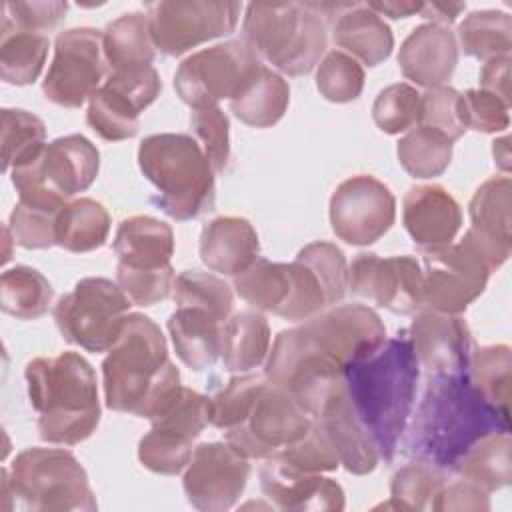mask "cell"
Instances as JSON below:
<instances>
[{
  "label": "cell",
  "mask_w": 512,
  "mask_h": 512,
  "mask_svg": "<svg viewBox=\"0 0 512 512\" xmlns=\"http://www.w3.org/2000/svg\"><path fill=\"white\" fill-rule=\"evenodd\" d=\"M510 430V412L496 408L470 374L430 376L400 440L402 454L456 472L462 456L482 438Z\"/></svg>",
  "instance_id": "6da1fadb"
},
{
  "label": "cell",
  "mask_w": 512,
  "mask_h": 512,
  "mask_svg": "<svg viewBox=\"0 0 512 512\" xmlns=\"http://www.w3.org/2000/svg\"><path fill=\"white\" fill-rule=\"evenodd\" d=\"M342 376L358 422L374 444L378 458L390 464L414 410L420 378V364L408 332L402 330L372 352L348 362Z\"/></svg>",
  "instance_id": "7a4b0ae2"
},
{
  "label": "cell",
  "mask_w": 512,
  "mask_h": 512,
  "mask_svg": "<svg viewBox=\"0 0 512 512\" xmlns=\"http://www.w3.org/2000/svg\"><path fill=\"white\" fill-rule=\"evenodd\" d=\"M102 380L106 408L146 420L182 388L160 326L140 312L126 316L118 340L102 362Z\"/></svg>",
  "instance_id": "3957f363"
},
{
  "label": "cell",
  "mask_w": 512,
  "mask_h": 512,
  "mask_svg": "<svg viewBox=\"0 0 512 512\" xmlns=\"http://www.w3.org/2000/svg\"><path fill=\"white\" fill-rule=\"evenodd\" d=\"M28 398L38 412V436L48 444L76 446L100 424L98 382L78 352L34 358L26 364Z\"/></svg>",
  "instance_id": "277c9868"
},
{
  "label": "cell",
  "mask_w": 512,
  "mask_h": 512,
  "mask_svg": "<svg viewBox=\"0 0 512 512\" xmlns=\"http://www.w3.org/2000/svg\"><path fill=\"white\" fill-rule=\"evenodd\" d=\"M352 2H252L246 6L242 36L250 50L288 76H302L320 64L328 26Z\"/></svg>",
  "instance_id": "5b68a950"
},
{
  "label": "cell",
  "mask_w": 512,
  "mask_h": 512,
  "mask_svg": "<svg viewBox=\"0 0 512 512\" xmlns=\"http://www.w3.org/2000/svg\"><path fill=\"white\" fill-rule=\"evenodd\" d=\"M138 166L158 190L152 204L166 216L186 222L214 208L216 172L192 134L146 136L138 146Z\"/></svg>",
  "instance_id": "8992f818"
},
{
  "label": "cell",
  "mask_w": 512,
  "mask_h": 512,
  "mask_svg": "<svg viewBox=\"0 0 512 512\" xmlns=\"http://www.w3.org/2000/svg\"><path fill=\"white\" fill-rule=\"evenodd\" d=\"M94 512L96 496L78 458L64 448H26L2 470V510Z\"/></svg>",
  "instance_id": "52a82bcc"
},
{
  "label": "cell",
  "mask_w": 512,
  "mask_h": 512,
  "mask_svg": "<svg viewBox=\"0 0 512 512\" xmlns=\"http://www.w3.org/2000/svg\"><path fill=\"white\" fill-rule=\"evenodd\" d=\"M232 284L236 294L258 312L292 322H304L330 306L318 276L298 258L290 264L256 258L234 276Z\"/></svg>",
  "instance_id": "ba28073f"
},
{
  "label": "cell",
  "mask_w": 512,
  "mask_h": 512,
  "mask_svg": "<svg viewBox=\"0 0 512 512\" xmlns=\"http://www.w3.org/2000/svg\"><path fill=\"white\" fill-rule=\"evenodd\" d=\"M342 372L344 368L320 352L300 326L278 332L264 364V376L286 390L310 418L342 392Z\"/></svg>",
  "instance_id": "9c48e42d"
},
{
  "label": "cell",
  "mask_w": 512,
  "mask_h": 512,
  "mask_svg": "<svg viewBox=\"0 0 512 512\" xmlns=\"http://www.w3.org/2000/svg\"><path fill=\"white\" fill-rule=\"evenodd\" d=\"M130 306L118 282L90 276L58 298L54 322L68 344L94 354L108 352L124 328Z\"/></svg>",
  "instance_id": "30bf717a"
},
{
  "label": "cell",
  "mask_w": 512,
  "mask_h": 512,
  "mask_svg": "<svg viewBox=\"0 0 512 512\" xmlns=\"http://www.w3.org/2000/svg\"><path fill=\"white\" fill-rule=\"evenodd\" d=\"M208 398L182 386L150 420L152 428L138 442V460L146 470L162 476H176L186 470L194 440L210 424Z\"/></svg>",
  "instance_id": "8fae6325"
},
{
  "label": "cell",
  "mask_w": 512,
  "mask_h": 512,
  "mask_svg": "<svg viewBox=\"0 0 512 512\" xmlns=\"http://www.w3.org/2000/svg\"><path fill=\"white\" fill-rule=\"evenodd\" d=\"M260 64L244 40L220 42L180 62L174 90L192 110L218 106L224 98L232 100Z\"/></svg>",
  "instance_id": "7c38bea8"
},
{
  "label": "cell",
  "mask_w": 512,
  "mask_h": 512,
  "mask_svg": "<svg viewBox=\"0 0 512 512\" xmlns=\"http://www.w3.org/2000/svg\"><path fill=\"white\" fill-rule=\"evenodd\" d=\"M312 426L310 414L270 380L260 388L240 424L224 430L226 442L246 458L266 460L298 442Z\"/></svg>",
  "instance_id": "4fadbf2b"
},
{
  "label": "cell",
  "mask_w": 512,
  "mask_h": 512,
  "mask_svg": "<svg viewBox=\"0 0 512 512\" xmlns=\"http://www.w3.org/2000/svg\"><path fill=\"white\" fill-rule=\"evenodd\" d=\"M242 6L216 0H162L146 6L154 48L180 56L208 40L234 32Z\"/></svg>",
  "instance_id": "5bb4252c"
},
{
  "label": "cell",
  "mask_w": 512,
  "mask_h": 512,
  "mask_svg": "<svg viewBox=\"0 0 512 512\" xmlns=\"http://www.w3.org/2000/svg\"><path fill=\"white\" fill-rule=\"evenodd\" d=\"M422 308L462 314L486 290L492 274L486 260L466 242L422 248Z\"/></svg>",
  "instance_id": "9a60e30c"
},
{
  "label": "cell",
  "mask_w": 512,
  "mask_h": 512,
  "mask_svg": "<svg viewBox=\"0 0 512 512\" xmlns=\"http://www.w3.org/2000/svg\"><path fill=\"white\" fill-rule=\"evenodd\" d=\"M162 82L152 64L114 70L88 100L86 122L106 142L134 138L140 114L158 98Z\"/></svg>",
  "instance_id": "2e32d148"
},
{
  "label": "cell",
  "mask_w": 512,
  "mask_h": 512,
  "mask_svg": "<svg viewBox=\"0 0 512 512\" xmlns=\"http://www.w3.org/2000/svg\"><path fill=\"white\" fill-rule=\"evenodd\" d=\"M106 72L102 32L96 28H70L56 36L54 58L42 82L48 102L62 108H80L100 88Z\"/></svg>",
  "instance_id": "e0dca14e"
},
{
  "label": "cell",
  "mask_w": 512,
  "mask_h": 512,
  "mask_svg": "<svg viewBox=\"0 0 512 512\" xmlns=\"http://www.w3.org/2000/svg\"><path fill=\"white\" fill-rule=\"evenodd\" d=\"M328 214L340 240L350 246H370L392 228L396 198L378 178L356 174L336 186Z\"/></svg>",
  "instance_id": "ac0fdd59"
},
{
  "label": "cell",
  "mask_w": 512,
  "mask_h": 512,
  "mask_svg": "<svg viewBox=\"0 0 512 512\" xmlns=\"http://www.w3.org/2000/svg\"><path fill=\"white\" fill-rule=\"evenodd\" d=\"M348 290L352 296L394 314L410 316L422 310V266L410 254L380 258L372 252H360L348 266Z\"/></svg>",
  "instance_id": "d6986e66"
},
{
  "label": "cell",
  "mask_w": 512,
  "mask_h": 512,
  "mask_svg": "<svg viewBox=\"0 0 512 512\" xmlns=\"http://www.w3.org/2000/svg\"><path fill=\"white\" fill-rule=\"evenodd\" d=\"M250 478V458L228 442H204L192 452L182 476L188 502L204 512L230 510Z\"/></svg>",
  "instance_id": "ffe728a7"
},
{
  "label": "cell",
  "mask_w": 512,
  "mask_h": 512,
  "mask_svg": "<svg viewBox=\"0 0 512 512\" xmlns=\"http://www.w3.org/2000/svg\"><path fill=\"white\" fill-rule=\"evenodd\" d=\"M98 170V148L82 134H68L46 144L30 164L10 170V180L16 190L38 184L70 200L92 186Z\"/></svg>",
  "instance_id": "44dd1931"
},
{
  "label": "cell",
  "mask_w": 512,
  "mask_h": 512,
  "mask_svg": "<svg viewBox=\"0 0 512 512\" xmlns=\"http://www.w3.org/2000/svg\"><path fill=\"white\" fill-rule=\"evenodd\" d=\"M298 326L320 352L342 368L386 340L380 316L364 304H334Z\"/></svg>",
  "instance_id": "7402d4cb"
},
{
  "label": "cell",
  "mask_w": 512,
  "mask_h": 512,
  "mask_svg": "<svg viewBox=\"0 0 512 512\" xmlns=\"http://www.w3.org/2000/svg\"><path fill=\"white\" fill-rule=\"evenodd\" d=\"M406 332L420 368L430 376L468 372L476 344L460 314L422 308Z\"/></svg>",
  "instance_id": "603a6c76"
},
{
  "label": "cell",
  "mask_w": 512,
  "mask_h": 512,
  "mask_svg": "<svg viewBox=\"0 0 512 512\" xmlns=\"http://www.w3.org/2000/svg\"><path fill=\"white\" fill-rule=\"evenodd\" d=\"M512 182L508 176H492L474 192L468 214L472 226L464 238L496 272L512 254Z\"/></svg>",
  "instance_id": "cb8c5ba5"
},
{
  "label": "cell",
  "mask_w": 512,
  "mask_h": 512,
  "mask_svg": "<svg viewBox=\"0 0 512 512\" xmlns=\"http://www.w3.org/2000/svg\"><path fill=\"white\" fill-rule=\"evenodd\" d=\"M458 64V42L454 32L442 24L416 26L398 50V66L404 78L418 86H444Z\"/></svg>",
  "instance_id": "d4e9b609"
},
{
  "label": "cell",
  "mask_w": 512,
  "mask_h": 512,
  "mask_svg": "<svg viewBox=\"0 0 512 512\" xmlns=\"http://www.w3.org/2000/svg\"><path fill=\"white\" fill-rule=\"evenodd\" d=\"M402 222L420 250L434 248L456 238L462 226V210L444 186L420 184L404 196Z\"/></svg>",
  "instance_id": "484cf974"
},
{
  "label": "cell",
  "mask_w": 512,
  "mask_h": 512,
  "mask_svg": "<svg viewBox=\"0 0 512 512\" xmlns=\"http://www.w3.org/2000/svg\"><path fill=\"white\" fill-rule=\"evenodd\" d=\"M198 252L206 268L234 278L260 258L258 232L246 218L218 216L202 228Z\"/></svg>",
  "instance_id": "4316f807"
},
{
  "label": "cell",
  "mask_w": 512,
  "mask_h": 512,
  "mask_svg": "<svg viewBox=\"0 0 512 512\" xmlns=\"http://www.w3.org/2000/svg\"><path fill=\"white\" fill-rule=\"evenodd\" d=\"M260 486L278 510H344L342 486L322 474L284 472L268 460L260 468Z\"/></svg>",
  "instance_id": "83f0119b"
},
{
  "label": "cell",
  "mask_w": 512,
  "mask_h": 512,
  "mask_svg": "<svg viewBox=\"0 0 512 512\" xmlns=\"http://www.w3.org/2000/svg\"><path fill=\"white\" fill-rule=\"evenodd\" d=\"M312 422L324 432L332 448L340 458V466H344L350 474L364 476L370 474L378 464V452L358 422L346 390L338 392Z\"/></svg>",
  "instance_id": "f1b7e54d"
},
{
  "label": "cell",
  "mask_w": 512,
  "mask_h": 512,
  "mask_svg": "<svg viewBox=\"0 0 512 512\" xmlns=\"http://www.w3.org/2000/svg\"><path fill=\"white\" fill-rule=\"evenodd\" d=\"M118 264L132 270H160L170 266L174 254V232L170 224L138 214L118 224L114 242Z\"/></svg>",
  "instance_id": "f546056e"
},
{
  "label": "cell",
  "mask_w": 512,
  "mask_h": 512,
  "mask_svg": "<svg viewBox=\"0 0 512 512\" xmlns=\"http://www.w3.org/2000/svg\"><path fill=\"white\" fill-rule=\"evenodd\" d=\"M222 320L198 306H176L168 318V332L176 356L194 372L214 366L220 356Z\"/></svg>",
  "instance_id": "4dcf8cb0"
},
{
  "label": "cell",
  "mask_w": 512,
  "mask_h": 512,
  "mask_svg": "<svg viewBox=\"0 0 512 512\" xmlns=\"http://www.w3.org/2000/svg\"><path fill=\"white\" fill-rule=\"evenodd\" d=\"M332 40L366 66L382 64L394 48L390 26L368 4L352 2L334 22Z\"/></svg>",
  "instance_id": "1f68e13d"
},
{
  "label": "cell",
  "mask_w": 512,
  "mask_h": 512,
  "mask_svg": "<svg viewBox=\"0 0 512 512\" xmlns=\"http://www.w3.org/2000/svg\"><path fill=\"white\" fill-rule=\"evenodd\" d=\"M290 86L276 70L260 64L230 100V112L252 128H270L286 114Z\"/></svg>",
  "instance_id": "d6a6232c"
},
{
  "label": "cell",
  "mask_w": 512,
  "mask_h": 512,
  "mask_svg": "<svg viewBox=\"0 0 512 512\" xmlns=\"http://www.w3.org/2000/svg\"><path fill=\"white\" fill-rule=\"evenodd\" d=\"M66 202L70 200H64L48 190L20 192L6 224L14 244L26 250H44L56 246V218Z\"/></svg>",
  "instance_id": "836d02e7"
},
{
  "label": "cell",
  "mask_w": 512,
  "mask_h": 512,
  "mask_svg": "<svg viewBox=\"0 0 512 512\" xmlns=\"http://www.w3.org/2000/svg\"><path fill=\"white\" fill-rule=\"evenodd\" d=\"M270 326L258 310H242L222 324L220 356L228 372H250L270 352Z\"/></svg>",
  "instance_id": "e575fe53"
},
{
  "label": "cell",
  "mask_w": 512,
  "mask_h": 512,
  "mask_svg": "<svg viewBox=\"0 0 512 512\" xmlns=\"http://www.w3.org/2000/svg\"><path fill=\"white\" fill-rule=\"evenodd\" d=\"M110 234V214L94 198L66 202L56 218V246L82 254L102 248Z\"/></svg>",
  "instance_id": "d590c367"
},
{
  "label": "cell",
  "mask_w": 512,
  "mask_h": 512,
  "mask_svg": "<svg viewBox=\"0 0 512 512\" xmlns=\"http://www.w3.org/2000/svg\"><path fill=\"white\" fill-rule=\"evenodd\" d=\"M102 46L112 72L152 64L156 48L146 12H128L112 20L102 32Z\"/></svg>",
  "instance_id": "8d00e7d4"
},
{
  "label": "cell",
  "mask_w": 512,
  "mask_h": 512,
  "mask_svg": "<svg viewBox=\"0 0 512 512\" xmlns=\"http://www.w3.org/2000/svg\"><path fill=\"white\" fill-rule=\"evenodd\" d=\"M510 448V430L488 434L462 456L456 474L492 494L512 480Z\"/></svg>",
  "instance_id": "74e56055"
},
{
  "label": "cell",
  "mask_w": 512,
  "mask_h": 512,
  "mask_svg": "<svg viewBox=\"0 0 512 512\" xmlns=\"http://www.w3.org/2000/svg\"><path fill=\"white\" fill-rule=\"evenodd\" d=\"M52 298V284L36 268L18 264L2 272L0 308L4 314L18 320H36L48 312Z\"/></svg>",
  "instance_id": "f35d334b"
},
{
  "label": "cell",
  "mask_w": 512,
  "mask_h": 512,
  "mask_svg": "<svg viewBox=\"0 0 512 512\" xmlns=\"http://www.w3.org/2000/svg\"><path fill=\"white\" fill-rule=\"evenodd\" d=\"M456 36L464 54L476 60L510 56L512 18L500 10H476L458 24Z\"/></svg>",
  "instance_id": "ab89813d"
},
{
  "label": "cell",
  "mask_w": 512,
  "mask_h": 512,
  "mask_svg": "<svg viewBox=\"0 0 512 512\" xmlns=\"http://www.w3.org/2000/svg\"><path fill=\"white\" fill-rule=\"evenodd\" d=\"M48 48L46 34L0 30V78L12 86L32 84L44 68Z\"/></svg>",
  "instance_id": "60d3db41"
},
{
  "label": "cell",
  "mask_w": 512,
  "mask_h": 512,
  "mask_svg": "<svg viewBox=\"0 0 512 512\" xmlns=\"http://www.w3.org/2000/svg\"><path fill=\"white\" fill-rule=\"evenodd\" d=\"M454 142L442 132L430 126H414L406 136L400 138L396 146V156L400 166L414 178H436L442 176L450 166Z\"/></svg>",
  "instance_id": "b9f144b4"
},
{
  "label": "cell",
  "mask_w": 512,
  "mask_h": 512,
  "mask_svg": "<svg viewBox=\"0 0 512 512\" xmlns=\"http://www.w3.org/2000/svg\"><path fill=\"white\" fill-rule=\"evenodd\" d=\"M46 146L44 122L28 110H2V170L10 172L36 160Z\"/></svg>",
  "instance_id": "7bdbcfd3"
},
{
  "label": "cell",
  "mask_w": 512,
  "mask_h": 512,
  "mask_svg": "<svg viewBox=\"0 0 512 512\" xmlns=\"http://www.w3.org/2000/svg\"><path fill=\"white\" fill-rule=\"evenodd\" d=\"M446 484V472L426 460H412L400 466L390 482V500L378 508L424 510L430 508L438 490Z\"/></svg>",
  "instance_id": "ee69618b"
},
{
  "label": "cell",
  "mask_w": 512,
  "mask_h": 512,
  "mask_svg": "<svg viewBox=\"0 0 512 512\" xmlns=\"http://www.w3.org/2000/svg\"><path fill=\"white\" fill-rule=\"evenodd\" d=\"M472 384L496 408L510 412L512 352L506 344H490L474 348L468 368Z\"/></svg>",
  "instance_id": "f6af8a7d"
},
{
  "label": "cell",
  "mask_w": 512,
  "mask_h": 512,
  "mask_svg": "<svg viewBox=\"0 0 512 512\" xmlns=\"http://www.w3.org/2000/svg\"><path fill=\"white\" fill-rule=\"evenodd\" d=\"M176 306H198L226 322L232 312V288L216 274L200 270H184L174 280Z\"/></svg>",
  "instance_id": "bcb514c9"
},
{
  "label": "cell",
  "mask_w": 512,
  "mask_h": 512,
  "mask_svg": "<svg viewBox=\"0 0 512 512\" xmlns=\"http://www.w3.org/2000/svg\"><path fill=\"white\" fill-rule=\"evenodd\" d=\"M316 88L328 102H352L362 94L364 68L350 54L342 50H332L318 64Z\"/></svg>",
  "instance_id": "7dc6e473"
},
{
  "label": "cell",
  "mask_w": 512,
  "mask_h": 512,
  "mask_svg": "<svg viewBox=\"0 0 512 512\" xmlns=\"http://www.w3.org/2000/svg\"><path fill=\"white\" fill-rule=\"evenodd\" d=\"M372 118L384 134H400L418 126L420 92L406 82L386 86L372 104Z\"/></svg>",
  "instance_id": "c3c4849f"
},
{
  "label": "cell",
  "mask_w": 512,
  "mask_h": 512,
  "mask_svg": "<svg viewBox=\"0 0 512 512\" xmlns=\"http://www.w3.org/2000/svg\"><path fill=\"white\" fill-rule=\"evenodd\" d=\"M266 382L268 378L258 374L234 376L222 390L208 398V422L220 430L240 424Z\"/></svg>",
  "instance_id": "681fc988"
},
{
  "label": "cell",
  "mask_w": 512,
  "mask_h": 512,
  "mask_svg": "<svg viewBox=\"0 0 512 512\" xmlns=\"http://www.w3.org/2000/svg\"><path fill=\"white\" fill-rule=\"evenodd\" d=\"M190 132L206 154L212 170L224 174L230 160V122L224 110L220 106L192 110Z\"/></svg>",
  "instance_id": "f907efd6"
},
{
  "label": "cell",
  "mask_w": 512,
  "mask_h": 512,
  "mask_svg": "<svg viewBox=\"0 0 512 512\" xmlns=\"http://www.w3.org/2000/svg\"><path fill=\"white\" fill-rule=\"evenodd\" d=\"M298 260L308 264L318 276L320 284L326 290L330 306L338 304L348 292V262L344 252L326 240H316L300 248L296 254Z\"/></svg>",
  "instance_id": "816d5d0a"
},
{
  "label": "cell",
  "mask_w": 512,
  "mask_h": 512,
  "mask_svg": "<svg viewBox=\"0 0 512 512\" xmlns=\"http://www.w3.org/2000/svg\"><path fill=\"white\" fill-rule=\"evenodd\" d=\"M442 132L448 140L456 142L464 136L466 126L462 120L460 92L452 86L428 88L420 94V122Z\"/></svg>",
  "instance_id": "f5cc1de1"
},
{
  "label": "cell",
  "mask_w": 512,
  "mask_h": 512,
  "mask_svg": "<svg viewBox=\"0 0 512 512\" xmlns=\"http://www.w3.org/2000/svg\"><path fill=\"white\" fill-rule=\"evenodd\" d=\"M174 268L164 266L160 270H132L122 264L116 266V282L130 298L132 304L138 306H154L164 302L174 290Z\"/></svg>",
  "instance_id": "db71d44e"
},
{
  "label": "cell",
  "mask_w": 512,
  "mask_h": 512,
  "mask_svg": "<svg viewBox=\"0 0 512 512\" xmlns=\"http://www.w3.org/2000/svg\"><path fill=\"white\" fill-rule=\"evenodd\" d=\"M460 108L466 130L494 134L506 130L510 124V104L484 88H470L462 92Z\"/></svg>",
  "instance_id": "11a10c76"
},
{
  "label": "cell",
  "mask_w": 512,
  "mask_h": 512,
  "mask_svg": "<svg viewBox=\"0 0 512 512\" xmlns=\"http://www.w3.org/2000/svg\"><path fill=\"white\" fill-rule=\"evenodd\" d=\"M66 2H2L0 30L44 34L66 16Z\"/></svg>",
  "instance_id": "9f6ffc18"
},
{
  "label": "cell",
  "mask_w": 512,
  "mask_h": 512,
  "mask_svg": "<svg viewBox=\"0 0 512 512\" xmlns=\"http://www.w3.org/2000/svg\"><path fill=\"white\" fill-rule=\"evenodd\" d=\"M432 510L436 512H450V510H476L488 512L490 510V494L480 486L472 484L470 480H458L452 484H444L438 494L434 496Z\"/></svg>",
  "instance_id": "6f0895ef"
},
{
  "label": "cell",
  "mask_w": 512,
  "mask_h": 512,
  "mask_svg": "<svg viewBox=\"0 0 512 512\" xmlns=\"http://www.w3.org/2000/svg\"><path fill=\"white\" fill-rule=\"evenodd\" d=\"M510 56H498L484 62L480 70V88L496 94L506 104L512 102L510 98Z\"/></svg>",
  "instance_id": "680465c9"
},
{
  "label": "cell",
  "mask_w": 512,
  "mask_h": 512,
  "mask_svg": "<svg viewBox=\"0 0 512 512\" xmlns=\"http://www.w3.org/2000/svg\"><path fill=\"white\" fill-rule=\"evenodd\" d=\"M466 8L464 2H426L422 4L420 8V16L430 20L432 24H442V26H448L452 24L460 12Z\"/></svg>",
  "instance_id": "91938a15"
},
{
  "label": "cell",
  "mask_w": 512,
  "mask_h": 512,
  "mask_svg": "<svg viewBox=\"0 0 512 512\" xmlns=\"http://www.w3.org/2000/svg\"><path fill=\"white\" fill-rule=\"evenodd\" d=\"M368 8L374 10L378 16H390L394 20L398 18H408V16H414L420 12L422 8V2H398V0H392V2H368Z\"/></svg>",
  "instance_id": "94428289"
},
{
  "label": "cell",
  "mask_w": 512,
  "mask_h": 512,
  "mask_svg": "<svg viewBox=\"0 0 512 512\" xmlns=\"http://www.w3.org/2000/svg\"><path fill=\"white\" fill-rule=\"evenodd\" d=\"M494 146H492V152H494V160L500 164V168L504 170V172H508V138L504 136V138H500V140H494L492 142Z\"/></svg>",
  "instance_id": "6125c7cd"
}]
</instances>
